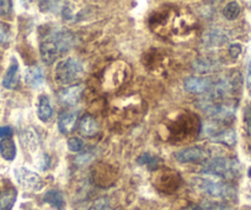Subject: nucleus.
<instances>
[{
    "label": "nucleus",
    "mask_w": 251,
    "mask_h": 210,
    "mask_svg": "<svg viewBox=\"0 0 251 210\" xmlns=\"http://www.w3.org/2000/svg\"><path fill=\"white\" fill-rule=\"evenodd\" d=\"M202 173L222 180H234L240 173V163L229 157H217L204 163Z\"/></svg>",
    "instance_id": "1"
},
{
    "label": "nucleus",
    "mask_w": 251,
    "mask_h": 210,
    "mask_svg": "<svg viewBox=\"0 0 251 210\" xmlns=\"http://www.w3.org/2000/svg\"><path fill=\"white\" fill-rule=\"evenodd\" d=\"M84 74V67L79 60L73 57H67L58 62L54 69V81L60 86H69Z\"/></svg>",
    "instance_id": "2"
},
{
    "label": "nucleus",
    "mask_w": 251,
    "mask_h": 210,
    "mask_svg": "<svg viewBox=\"0 0 251 210\" xmlns=\"http://www.w3.org/2000/svg\"><path fill=\"white\" fill-rule=\"evenodd\" d=\"M194 187L200 192L217 199H233L235 198V189L231 185L212 178H195Z\"/></svg>",
    "instance_id": "3"
},
{
    "label": "nucleus",
    "mask_w": 251,
    "mask_h": 210,
    "mask_svg": "<svg viewBox=\"0 0 251 210\" xmlns=\"http://www.w3.org/2000/svg\"><path fill=\"white\" fill-rule=\"evenodd\" d=\"M241 87V76L240 73H234L230 77H224L213 82L211 89L207 91L206 101L222 100L230 94H235L240 90Z\"/></svg>",
    "instance_id": "4"
},
{
    "label": "nucleus",
    "mask_w": 251,
    "mask_h": 210,
    "mask_svg": "<svg viewBox=\"0 0 251 210\" xmlns=\"http://www.w3.org/2000/svg\"><path fill=\"white\" fill-rule=\"evenodd\" d=\"M208 117L218 121H229L235 117V107L231 104H214L212 101H202L199 105Z\"/></svg>",
    "instance_id": "5"
},
{
    "label": "nucleus",
    "mask_w": 251,
    "mask_h": 210,
    "mask_svg": "<svg viewBox=\"0 0 251 210\" xmlns=\"http://www.w3.org/2000/svg\"><path fill=\"white\" fill-rule=\"evenodd\" d=\"M14 173H15V178L16 180H18L19 184H20L21 187L25 188V189L37 192V190H40L41 188L43 187L42 178H41L36 172L28 170V168H15Z\"/></svg>",
    "instance_id": "6"
},
{
    "label": "nucleus",
    "mask_w": 251,
    "mask_h": 210,
    "mask_svg": "<svg viewBox=\"0 0 251 210\" xmlns=\"http://www.w3.org/2000/svg\"><path fill=\"white\" fill-rule=\"evenodd\" d=\"M208 157V152L199 146L187 147L174 153V158L180 163H196L202 162Z\"/></svg>",
    "instance_id": "7"
},
{
    "label": "nucleus",
    "mask_w": 251,
    "mask_h": 210,
    "mask_svg": "<svg viewBox=\"0 0 251 210\" xmlns=\"http://www.w3.org/2000/svg\"><path fill=\"white\" fill-rule=\"evenodd\" d=\"M40 54L43 63L46 64L54 63L57 57L63 55L58 43L55 42V40L50 35H48L47 37H46V40H43L42 42H41Z\"/></svg>",
    "instance_id": "8"
},
{
    "label": "nucleus",
    "mask_w": 251,
    "mask_h": 210,
    "mask_svg": "<svg viewBox=\"0 0 251 210\" xmlns=\"http://www.w3.org/2000/svg\"><path fill=\"white\" fill-rule=\"evenodd\" d=\"M212 84V79L207 77H187L183 81V88L190 93L202 94L207 93L211 89Z\"/></svg>",
    "instance_id": "9"
},
{
    "label": "nucleus",
    "mask_w": 251,
    "mask_h": 210,
    "mask_svg": "<svg viewBox=\"0 0 251 210\" xmlns=\"http://www.w3.org/2000/svg\"><path fill=\"white\" fill-rule=\"evenodd\" d=\"M229 41V35L222 29H211L203 35V42L208 47H219Z\"/></svg>",
    "instance_id": "10"
},
{
    "label": "nucleus",
    "mask_w": 251,
    "mask_h": 210,
    "mask_svg": "<svg viewBox=\"0 0 251 210\" xmlns=\"http://www.w3.org/2000/svg\"><path fill=\"white\" fill-rule=\"evenodd\" d=\"M78 120V112L76 110H67V112L62 113L58 119V130L60 134H69L74 130Z\"/></svg>",
    "instance_id": "11"
},
{
    "label": "nucleus",
    "mask_w": 251,
    "mask_h": 210,
    "mask_svg": "<svg viewBox=\"0 0 251 210\" xmlns=\"http://www.w3.org/2000/svg\"><path fill=\"white\" fill-rule=\"evenodd\" d=\"M84 87L80 86V84L79 86L68 87V88L59 91V100L63 104H66V105H75L79 101V99H80Z\"/></svg>",
    "instance_id": "12"
},
{
    "label": "nucleus",
    "mask_w": 251,
    "mask_h": 210,
    "mask_svg": "<svg viewBox=\"0 0 251 210\" xmlns=\"http://www.w3.org/2000/svg\"><path fill=\"white\" fill-rule=\"evenodd\" d=\"M25 82L31 88H40L45 83V73L40 66L28 67L25 71Z\"/></svg>",
    "instance_id": "13"
},
{
    "label": "nucleus",
    "mask_w": 251,
    "mask_h": 210,
    "mask_svg": "<svg viewBox=\"0 0 251 210\" xmlns=\"http://www.w3.org/2000/svg\"><path fill=\"white\" fill-rule=\"evenodd\" d=\"M192 68H194L197 73H209V72H214L217 71V69L221 68V63L214 59L200 57V59L194 61Z\"/></svg>",
    "instance_id": "14"
},
{
    "label": "nucleus",
    "mask_w": 251,
    "mask_h": 210,
    "mask_svg": "<svg viewBox=\"0 0 251 210\" xmlns=\"http://www.w3.org/2000/svg\"><path fill=\"white\" fill-rule=\"evenodd\" d=\"M19 83V62L15 57L11 59L10 66L3 78V87L6 89H14Z\"/></svg>",
    "instance_id": "15"
},
{
    "label": "nucleus",
    "mask_w": 251,
    "mask_h": 210,
    "mask_svg": "<svg viewBox=\"0 0 251 210\" xmlns=\"http://www.w3.org/2000/svg\"><path fill=\"white\" fill-rule=\"evenodd\" d=\"M79 131L83 136L93 137L99 132V124L91 115H85L79 122Z\"/></svg>",
    "instance_id": "16"
},
{
    "label": "nucleus",
    "mask_w": 251,
    "mask_h": 210,
    "mask_svg": "<svg viewBox=\"0 0 251 210\" xmlns=\"http://www.w3.org/2000/svg\"><path fill=\"white\" fill-rule=\"evenodd\" d=\"M37 114L41 121L47 122L48 120L52 118L53 115V108L50 105V100L46 94H42L38 99V107H37Z\"/></svg>",
    "instance_id": "17"
},
{
    "label": "nucleus",
    "mask_w": 251,
    "mask_h": 210,
    "mask_svg": "<svg viewBox=\"0 0 251 210\" xmlns=\"http://www.w3.org/2000/svg\"><path fill=\"white\" fill-rule=\"evenodd\" d=\"M0 154L4 160L14 161L16 157V145L11 137H6L0 141Z\"/></svg>",
    "instance_id": "18"
},
{
    "label": "nucleus",
    "mask_w": 251,
    "mask_h": 210,
    "mask_svg": "<svg viewBox=\"0 0 251 210\" xmlns=\"http://www.w3.org/2000/svg\"><path fill=\"white\" fill-rule=\"evenodd\" d=\"M18 199V192L14 188L4 190L0 193V210H11Z\"/></svg>",
    "instance_id": "19"
},
{
    "label": "nucleus",
    "mask_w": 251,
    "mask_h": 210,
    "mask_svg": "<svg viewBox=\"0 0 251 210\" xmlns=\"http://www.w3.org/2000/svg\"><path fill=\"white\" fill-rule=\"evenodd\" d=\"M43 200L47 204L52 205V207L57 208L58 210H62L66 202H64V197H63L62 192L57 189H50L46 192V194L43 195Z\"/></svg>",
    "instance_id": "20"
},
{
    "label": "nucleus",
    "mask_w": 251,
    "mask_h": 210,
    "mask_svg": "<svg viewBox=\"0 0 251 210\" xmlns=\"http://www.w3.org/2000/svg\"><path fill=\"white\" fill-rule=\"evenodd\" d=\"M212 141L219 142V144H224L226 146H235L236 144V132L233 129H226L218 131L213 137Z\"/></svg>",
    "instance_id": "21"
},
{
    "label": "nucleus",
    "mask_w": 251,
    "mask_h": 210,
    "mask_svg": "<svg viewBox=\"0 0 251 210\" xmlns=\"http://www.w3.org/2000/svg\"><path fill=\"white\" fill-rule=\"evenodd\" d=\"M23 140L30 151L37 150L38 144H40V139H38V134L36 132L35 129H32V127L26 129L25 132L23 134Z\"/></svg>",
    "instance_id": "22"
},
{
    "label": "nucleus",
    "mask_w": 251,
    "mask_h": 210,
    "mask_svg": "<svg viewBox=\"0 0 251 210\" xmlns=\"http://www.w3.org/2000/svg\"><path fill=\"white\" fill-rule=\"evenodd\" d=\"M240 14V5L236 1H229L223 9V15L226 20H235Z\"/></svg>",
    "instance_id": "23"
},
{
    "label": "nucleus",
    "mask_w": 251,
    "mask_h": 210,
    "mask_svg": "<svg viewBox=\"0 0 251 210\" xmlns=\"http://www.w3.org/2000/svg\"><path fill=\"white\" fill-rule=\"evenodd\" d=\"M137 163L141 166L147 165L151 170H153V168H156V166L160 163V160L151 153H143L137 158Z\"/></svg>",
    "instance_id": "24"
},
{
    "label": "nucleus",
    "mask_w": 251,
    "mask_h": 210,
    "mask_svg": "<svg viewBox=\"0 0 251 210\" xmlns=\"http://www.w3.org/2000/svg\"><path fill=\"white\" fill-rule=\"evenodd\" d=\"M41 5H46V6H41V10L42 11H52V13H62L63 10V5L64 3H60V1H41Z\"/></svg>",
    "instance_id": "25"
},
{
    "label": "nucleus",
    "mask_w": 251,
    "mask_h": 210,
    "mask_svg": "<svg viewBox=\"0 0 251 210\" xmlns=\"http://www.w3.org/2000/svg\"><path fill=\"white\" fill-rule=\"evenodd\" d=\"M67 146H68L69 151L72 152H80L83 151L84 147H85V144H84V141L81 139H79V137H71V139L68 140V142H67Z\"/></svg>",
    "instance_id": "26"
},
{
    "label": "nucleus",
    "mask_w": 251,
    "mask_h": 210,
    "mask_svg": "<svg viewBox=\"0 0 251 210\" xmlns=\"http://www.w3.org/2000/svg\"><path fill=\"white\" fill-rule=\"evenodd\" d=\"M244 125H245L246 134L251 136V104H248L244 109Z\"/></svg>",
    "instance_id": "27"
},
{
    "label": "nucleus",
    "mask_w": 251,
    "mask_h": 210,
    "mask_svg": "<svg viewBox=\"0 0 251 210\" xmlns=\"http://www.w3.org/2000/svg\"><path fill=\"white\" fill-rule=\"evenodd\" d=\"M110 208V200L107 198H101L90 205L86 210H108Z\"/></svg>",
    "instance_id": "28"
},
{
    "label": "nucleus",
    "mask_w": 251,
    "mask_h": 210,
    "mask_svg": "<svg viewBox=\"0 0 251 210\" xmlns=\"http://www.w3.org/2000/svg\"><path fill=\"white\" fill-rule=\"evenodd\" d=\"M204 210H234L233 208L229 207L226 204H219V203H211V202H204L201 205Z\"/></svg>",
    "instance_id": "29"
},
{
    "label": "nucleus",
    "mask_w": 251,
    "mask_h": 210,
    "mask_svg": "<svg viewBox=\"0 0 251 210\" xmlns=\"http://www.w3.org/2000/svg\"><path fill=\"white\" fill-rule=\"evenodd\" d=\"M10 38V33H9V29L5 24L0 23V43H6Z\"/></svg>",
    "instance_id": "30"
},
{
    "label": "nucleus",
    "mask_w": 251,
    "mask_h": 210,
    "mask_svg": "<svg viewBox=\"0 0 251 210\" xmlns=\"http://www.w3.org/2000/svg\"><path fill=\"white\" fill-rule=\"evenodd\" d=\"M11 1H0V15L6 16L11 13Z\"/></svg>",
    "instance_id": "31"
},
{
    "label": "nucleus",
    "mask_w": 251,
    "mask_h": 210,
    "mask_svg": "<svg viewBox=\"0 0 251 210\" xmlns=\"http://www.w3.org/2000/svg\"><path fill=\"white\" fill-rule=\"evenodd\" d=\"M94 158V154H93V152H90V151H88V152H84V153H81L80 156L78 157V162L80 163L81 166L83 165H86V163L88 162H90L91 160H93Z\"/></svg>",
    "instance_id": "32"
},
{
    "label": "nucleus",
    "mask_w": 251,
    "mask_h": 210,
    "mask_svg": "<svg viewBox=\"0 0 251 210\" xmlns=\"http://www.w3.org/2000/svg\"><path fill=\"white\" fill-rule=\"evenodd\" d=\"M241 54V45L239 43H234V45L229 46V55H230L233 59H238Z\"/></svg>",
    "instance_id": "33"
},
{
    "label": "nucleus",
    "mask_w": 251,
    "mask_h": 210,
    "mask_svg": "<svg viewBox=\"0 0 251 210\" xmlns=\"http://www.w3.org/2000/svg\"><path fill=\"white\" fill-rule=\"evenodd\" d=\"M38 167L42 171H46L48 167H50V157L48 154L42 153L41 154V160L38 161Z\"/></svg>",
    "instance_id": "34"
},
{
    "label": "nucleus",
    "mask_w": 251,
    "mask_h": 210,
    "mask_svg": "<svg viewBox=\"0 0 251 210\" xmlns=\"http://www.w3.org/2000/svg\"><path fill=\"white\" fill-rule=\"evenodd\" d=\"M13 135V129L10 126H0V139H6Z\"/></svg>",
    "instance_id": "35"
},
{
    "label": "nucleus",
    "mask_w": 251,
    "mask_h": 210,
    "mask_svg": "<svg viewBox=\"0 0 251 210\" xmlns=\"http://www.w3.org/2000/svg\"><path fill=\"white\" fill-rule=\"evenodd\" d=\"M183 210H204L201 205H190V207L185 208Z\"/></svg>",
    "instance_id": "36"
},
{
    "label": "nucleus",
    "mask_w": 251,
    "mask_h": 210,
    "mask_svg": "<svg viewBox=\"0 0 251 210\" xmlns=\"http://www.w3.org/2000/svg\"><path fill=\"white\" fill-rule=\"evenodd\" d=\"M249 93H250V96H251V86L249 87Z\"/></svg>",
    "instance_id": "37"
},
{
    "label": "nucleus",
    "mask_w": 251,
    "mask_h": 210,
    "mask_svg": "<svg viewBox=\"0 0 251 210\" xmlns=\"http://www.w3.org/2000/svg\"><path fill=\"white\" fill-rule=\"evenodd\" d=\"M249 177H251V168L249 170Z\"/></svg>",
    "instance_id": "38"
},
{
    "label": "nucleus",
    "mask_w": 251,
    "mask_h": 210,
    "mask_svg": "<svg viewBox=\"0 0 251 210\" xmlns=\"http://www.w3.org/2000/svg\"><path fill=\"white\" fill-rule=\"evenodd\" d=\"M250 5H251V3H250ZM250 8H251V6H250Z\"/></svg>",
    "instance_id": "39"
}]
</instances>
